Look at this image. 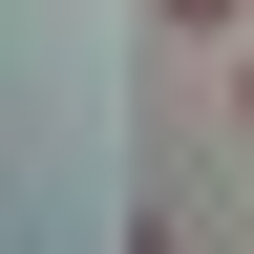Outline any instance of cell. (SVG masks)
Returning a JSON list of instances; mask_svg holds the SVG:
<instances>
[{"label": "cell", "mask_w": 254, "mask_h": 254, "mask_svg": "<svg viewBox=\"0 0 254 254\" xmlns=\"http://www.w3.org/2000/svg\"><path fill=\"white\" fill-rule=\"evenodd\" d=\"M233 127H254V43H233Z\"/></svg>", "instance_id": "6da1fadb"}]
</instances>
